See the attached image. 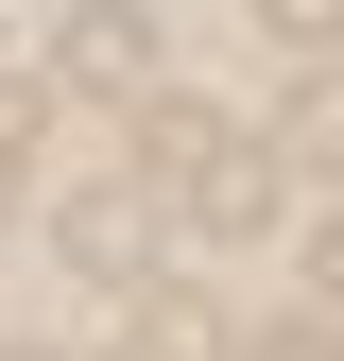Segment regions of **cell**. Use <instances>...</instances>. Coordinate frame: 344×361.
<instances>
[{
  "label": "cell",
  "mask_w": 344,
  "mask_h": 361,
  "mask_svg": "<svg viewBox=\"0 0 344 361\" xmlns=\"http://www.w3.org/2000/svg\"><path fill=\"white\" fill-rule=\"evenodd\" d=\"M52 258H69V276H104V293H155L172 207L138 190V172H104V190H69V207H52Z\"/></svg>",
  "instance_id": "6da1fadb"
},
{
  "label": "cell",
  "mask_w": 344,
  "mask_h": 361,
  "mask_svg": "<svg viewBox=\"0 0 344 361\" xmlns=\"http://www.w3.org/2000/svg\"><path fill=\"white\" fill-rule=\"evenodd\" d=\"M52 69H69V86H104V104H138V86H155V18H69V35H52Z\"/></svg>",
  "instance_id": "7a4b0ae2"
},
{
  "label": "cell",
  "mask_w": 344,
  "mask_h": 361,
  "mask_svg": "<svg viewBox=\"0 0 344 361\" xmlns=\"http://www.w3.org/2000/svg\"><path fill=\"white\" fill-rule=\"evenodd\" d=\"M121 361H224V310H207L190 276H155L138 310H121Z\"/></svg>",
  "instance_id": "3957f363"
},
{
  "label": "cell",
  "mask_w": 344,
  "mask_h": 361,
  "mask_svg": "<svg viewBox=\"0 0 344 361\" xmlns=\"http://www.w3.org/2000/svg\"><path fill=\"white\" fill-rule=\"evenodd\" d=\"M293 190H276V155H258V138H224V155H207L190 172V224H224V241H241V224H276Z\"/></svg>",
  "instance_id": "277c9868"
},
{
  "label": "cell",
  "mask_w": 344,
  "mask_h": 361,
  "mask_svg": "<svg viewBox=\"0 0 344 361\" xmlns=\"http://www.w3.org/2000/svg\"><path fill=\"white\" fill-rule=\"evenodd\" d=\"M35 138H52V86H0V207L35 190Z\"/></svg>",
  "instance_id": "5b68a950"
},
{
  "label": "cell",
  "mask_w": 344,
  "mask_h": 361,
  "mask_svg": "<svg viewBox=\"0 0 344 361\" xmlns=\"http://www.w3.org/2000/svg\"><path fill=\"white\" fill-rule=\"evenodd\" d=\"M258 361H327V310H293V327H276V344H258Z\"/></svg>",
  "instance_id": "8992f818"
}]
</instances>
